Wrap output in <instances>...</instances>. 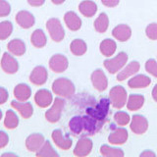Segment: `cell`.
I'll return each instance as SVG.
<instances>
[{
  "label": "cell",
  "mask_w": 157,
  "mask_h": 157,
  "mask_svg": "<svg viewBox=\"0 0 157 157\" xmlns=\"http://www.w3.org/2000/svg\"><path fill=\"white\" fill-rule=\"evenodd\" d=\"M2 118H3V113H2V111H1V110H0V120H1Z\"/></svg>",
  "instance_id": "cell-47"
},
{
  "label": "cell",
  "mask_w": 157,
  "mask_h": 157,
  "mask_svg": "<svg viewBox=\"0 0 157 157\" xmlns=\"http://www.w3.org/2000/svg\"><path fill=\"white\" fill-rule=\"evenodd\" d=\"M46 29L49 33L51 39L55 42H61L65 37V31L60 22L57 18H50L46 22Z\"/></svg>",
  "instance_id": "cell-5"
},
{
  "label": "cell",
  "mask_w": 157,
  "mask_h": 157,
  "mask_svg": "<svg viewBox=\"0 0 157 157\" xmlns=\"http://www.w3.org/2000/svg\"><path fill=\"white\" fill-rule=\"evenodd\" d=\"M131 130L136 135H144L148 130V121L142 115H134L131 121Z\"/></svg>",
  "instance_id": "cell-11"
},
{
  "label": "cell",
  "mask_w": 157,
  "mask_h": 157,
  "mask_svg": "<svg viewBox=\"0 0 157 157\" xmlns=\"http://www.w3.org/2000/svg\"><path fill=\"white\" fill-rule=\"evenodd\" d=\"M53 95L50 90L46 88H41L38 90L34 94V102L40 108H47L52 104Z\"/></svg>",
  "instance_id": "cell-14"
},
{
  "label": "cell",
  "mask_w": 157,
  "mask_h": 157,
  "mask_svg": "<svg viewBox=\"0 0 157 157\" xmlns=\"http://www.w3.org/2000/svg\"><path fill=\"white\" fill-rule=\"evenodd\" d=\"M101 2L104 6L109 7V8H113V7H116L117 5L119 4L120 0H101Z\"/></svg>",
  "instance_id": "cell-42"
},
{
  "label": "cell",
  "mask_w": 157,
  "mask_h": 157,
  "mask_svg": "<svg viewBox=\"0 0 157 157\" xmlns=\"http://www.w3.org/2000/svg\"><path fill=\"white\" fill-rule=\"evenodd\" d=\"M0 64H1L2 70L6 74H10V75L16 74L19 70L18 61L8 52H5L3 54V56L1 58V63Z\"/></svg>",
  "instance_id": "cell-12"
},
{
  "label": "cell",
  "mask_w": 157,
  "mask_h": 157,
  "mask_svg": "<svg viewBox=\"0 0 157 157\" xmlns=\"http://www.w3.org/2000/svg\"><path fill=\"white\" fill-rule=\"evenodd\" d=\"M38 157H50V156H59L58 152L53 148L50 141L45 140L42 146L36 152Z\"/></svg>",
  "instance_id": "cell-33"
},
{
  "label": "cell",
  "mask_w": 157,
  "mask_h": 157,
  "mask_svg": "<svg viewBox=\"0 0 157 157\" xmlns=\"http://www.w3.org/2000/svg\"><path fill=\"white\" fill-rule=\"evenodd\" d=\"M145 70L150 75L157 78V61L154 59H148L145 63Z\"/></svg>",
  "instance_id": "cell-38"
},
{
  "label": "cell",
  "mask_w": 157,
  "mask_h": 157,
  "mask_svg": "<svg viewBox=\"0 0 157 157\" xmlns=\"http://www.w3.org/2000/svg\"><path fill=\"white\" fill-rule=\"evenodd\" d=\"M144 96L141 94H131L127 100V108L130 111L140 110L144 104Z\"/></svg>",
  "instance_id": "cell-26"
},
{
  "label": "cell",
  "mask_w": 157,
  "mask_h": 157,
  "mask_svg": "<svg viewBox=\"0 0 157 157\" xmlns=\"http://www.w3.org/2000/svg\"><path fill=\"white\" fill-rule=\"evenodd\" d=\"M145 34L151 40H157V24H149L145 29Z\"/></svg>",
  "instance_id": "cell-37"
},
{
  "label": "cell",
  "mask_w": 157,
  "mask_h": 157,
  "mask_svg": "<svg viewBox=\"0 0 157 157\" xmlns=\"http://www.w3.org/2000/svg\"><path fill=\"white\" fill-rule=\"evenodd\" d=\"M64 22L67 28L72 32H77L82 28V19L78 16L76 12L68 11L64 15Z\"/></svg>",
  "instance_id": "cell-21"
},
{
  "label": "cell",
  "mask_w": 157,
  "mask_h": 157,
  "mask_svg": "<svg viewBox=\"0 0 157 157\" xmlns=\"http://www.w3.org/2000/svg\"><path fill=\"white\" fill-rule=\"evenodd\" d=\"M9 142V136L4 131H0V149L7 146Z\"/></svg>",
  "instance_id": "cell-40"
},
{
  "label": "cell",
  "mask_w": 157,
  "mask_h": 157,
  "mask_svg": "<svg viewBox=\"0 0 157 157\" xmlns=\"http://www.w3.org/2000/svg\"><path fill=\"white\" fill-rule=\"evenodd\" d=\"M114 121L118 126L124 127L130 123L131 117L125 111H118L114 114Z\"/></svg>",
  "instance_id": "cell-36"
},
{
  "label": "cell",
  "mask_w": 157,
  "mask_h": 157,
  "mask_svg": "<svg viewBox=\"0 0 157 157\" xmlns=\"http://www.w3.org/2000/svg\"><path fill=\"white\" fill-rule=\"evenodd\" d=\"M52 140L57 147L62 150L70 149L73 145V140L68 135H64L60 129H56L52 132Z\"/></svg>",
  "instance_id": "cell-8"
},
{
  "label": "cell",
  "mask_w": 157,
  "mask_h": 157,
  "mask_svg": "<svg viewBox=\"0 0 157 157\" xmlns=\"http://www.w3.org/2000/svg\"><path fill=\"white\" fill-rule=\"evenodd\" d=\"M151 83V78L145 75H136L130 78L128 82V86L130 88H144L149 86Z\"/></svg>",
  "instance_id": "cell-24"
},
{
  "label": "cell",
  "mask_w": 157,
  "mask_h": 157,
  "mask_svg": "<svg viewBox=\"0 0 157 157\" xmlns=\"http://www.w3.org/2000/svg\"><path fill=\"white\" fill-rule=\"evenodd\" d=\"M45 0H28V3L33 7H40L44 4Z\"/></svg>",
  "instance_id": "cell-43"
},
{
  "label": "cell",
  "mask_w": 157,
  "mask_h": 157,
  "mask_svg": "<svg viewBox=\"0 0 157 157\" xmlns=\"http://www.w3.org/2000/svg\"><path fill=\"white\" fill-rule=\"evenodd\" d=\"M128 59L129 57H128V54L126 52H120L114 58L106 59L103 61V66L110 74H116L119 73L124 68L126 63L128 62Z\"/></svg>",
  "instance_id": "cell-3"
},
{
  "label": "cell",
  "mask_w": 157,
  "mask_h": 157,
  "mask_svg": "<svg viewBox=\"0 0 157 157\" xmlns=\"http://www.w3.org/2000/svg\"><path fill=\"white\" fill-rule=\"evenodd\" d=\"M49 68L55 73L65 72L69 67L68 58L63 54H55L49 59Z\"/></svg>",
  "instance_id": "cell-10"
},
{
  "label": "cell",
  "mask_w": 157,
  "mask_h": 157,
  "mask_svg": "<svg viewBox=\"0 0 157 157\" xmlns=\"http://www.w3.org/2000/svg\"><path fill=\"white\" fill-rule=\"evenodd\" d=\"M13 24L10 21H3L0 23V40H5L12 34Z\"/></svg>",
  "instance_id": "cell-35"
},
{
  "label": "cell",
  "mask_w": 157,
  "mask_h": 157,
  "mask_svg": "<svg viewBox=\"0 0 157 157\" xmlns=\"http://www.w3.org/2000/svg\"><path fill=\"white\" fill-rule=\"evenodd\" d=\"M48 73L45 67L43 66H36L33 68L31 75H29V81L32 83L36 86H43L47 82Z\"/></svg>",
  "instance_id": "cell-13"
},
{
  "label": "cell",
  "mask_w": 157,
  "mask_h": 157,
  "mask_svg": "<svg viewBox=\"0 0 157 157\" xmlns=\"http://www.w3.org/2000/svg\"><path fill=\"white\" fill-rule=\"evenodd\" d=\"M16 23L23 29H31L36 23V18L31 12L27 10H21L16 15Z\"/></svg>",
  "instance_id": "cell-15"
},
{
  "label": "cell",
  "mask_w": 157,
  "mask_h": 157,
  "mask_svg": "<svg viewBox=\"0 0 157 157\" xmlns=\"http://www.w3.org/2000/svg\"><path fill=\"white\" fill-rule=\"evenodd\" d=\"M78 10L82 15L86 18L93 17L97 12V5L91 0H83L78 4Z\"/></svg>",
  "instance_id": "cell-25"
},
{
  "label": "cell",
  "mask_w": 157,
  "mask_h": 157,
  "mask_svg": "<svg viewBox=\"0 0 157 157\" xmlns=\"http://www.w3.org/2000/svg\"><path fill=\"white\" fill-rule=\"evenodd\" d=\"M110 99L108 98H101L99 102L94 107L87 108L86 109V114L90 116L94 119L104 123L108 113H109V105H110Z\"/></svg>",
  "instance_id": "cell-2"
},
{
  "label": "cell",
  "mask_w": 157,
  "mask_h": 157,
  "mask_svg": "<svg viewBox=\"0 0 157 157\" xmlns=\"http://www.w3.org/2000/svg\"><path fill=\"white\" fill-rule=\"evenodd\" d=\"M19 117L13 110H7L4 118V126L8 130H14L19 126Z\"/></svg>",
  "instance_id": "cell-32"
},
{
  "label": "cell",
  "mask_w": 157,
  "mask_h": 157,
  "mask_svg": "<svg viewBox=\"0 0 157 157\" xmlns=\"http://www.w3.org/2000/svg\"><path fill=\"white\" fill-rule=\"evenodd\" d=\"M90 81L93 87L98 91H104L108 86V80L105 75V73L103 72L101 69H96L92 72L90 76Z\"/></svg>",
  "instance_id": "cell-9"
},
{
  "label": "cell",
  "mask_w": 157,
  "mask_h": 157,
  "mask_svg": "<svg viewBox=\"0 0 157 157\" xmlns=\"http://www.w3.org/2000/svg\"><path fill=\"white\" fill-rule=\"evenodd\" d=\"M70 50L75 56H82L87 50V45L86 41L81 38L74 39L70 44Z\"/></svg>",
  "instance_id": "cell-30"
},
{
  "label": "cell",
  "mask_w": 157,
  "mask_h": 157,
  "mask_svg": "<svg viewBox=\"0 0 157 157\" xmlns=\"http://www.w3.org/2000/svg\"><path fill=\"white\" fill-rule=\"evenodd\" d=\"M69 129L74 136H80L83 132L82 116H74L69 121Z\"/></svg>",
  "instance_id": "cell-29"
},
{
  "label": "cell",
  "mask_w": 157,
  "mask_h": 157,
  "mask_svg": "<svg viewBox=\"0 0 157 157\" xmlns=\"http://www.w3.org/2000/svg\"><path fill=\"white\" fill-rule=\"evenodd\" d=\"M45 141L43 135L38 134V132H34V134L29 135L26 140V147L29 151L31 152H36L42 144Z\"/></svg>",
  "instance_id": "cell-19"
},
{
  "label": "cell",
  "mask_w": 157,
  "mask_h": 157,
  "mask_svg": "<svg viewBox=\"0 0 157 157\" xmlns=\"http://www.w3.org/2000/svg\"><path fill=\"white\" fill-rule=\"evenodd\" d=\"M129 134L125 128H116V129L110 132L108 136V141L114 145H122L128 140Z\"/></svg>",
  "instance_id": "cell-17"
},
{
  "label": "cell",
  "mask_w": 157,
  "mask_h": 157,
  "mask_svg": "<svg viewBox=\"0 0 157 157\" xmlns=\"http://www.w3.org/2000/svg\"><path fill=\"white\" fill-rule=\"evenodd\" d=\"M8 98H9L8 90L5 87L0 86V105L4 104V103L8 100Z\"/></svg>",
  "instance_id": "cell-41"
},
{
  "label": "cell",
  "mask_w": 157,
  "mask_h": 157,
  "mask_svg": "<svg viewBox=\"0 0 157 157\" xmlns=\"http://www.w3.org/2000/svg\"><path fill=\"white\" fill-rule=\"evenodd\" d=\"M152 98L155 102H157V83L154 86L153 90H152Z\"/></svg>",
  "instance_id": "cell-45"
},
{
  "label": "cell",
  "mask_w": 157,
  "mask_h": 157,
  "mask_svg": "<svg viewBox=\"0 0 157 157\" xmlns=\"http://www.w3.org/2000/svg\"><path fill=\"white\" fill-rule=\"evenodd\" d=\"M94 26V29L97 33H103L107 31L108 27H109V18H108L107 14L101 13L99 14V16L96 18V20L93 23Z\"/></svg>",
  "instance_id": "cell-31"
},
{
  "label": "cell",
  "mask_w": 157,
  "mask_h": 157,
  "mask_svg": "<svg viewBox=\"0 0 157 157\" xmlns=\"http://www.w3.org/2000/svg\"><path fill=\"white\" fill-rule=\"evenodd\" d=\"M7 48L8 51L15 56H22L26 53L27 50L26 44L20 38H15L9 41L7 44Z\"/></svg>",
  "instance_id": "cell-22"
},
{
  "label": "cell",
  "mask_w": 157,
  "mask_h": 157,
  "mask_svg": "<svg viewBox=\"0 0 157 157\" xmlns=\"http://www.w3.org/2000/svg\"><path fill=\"white\" fill-rule=\"evenodd\" d=\"M100 154L104 157H123L125 155L121 148L111 147L107 144H103L100 147Z\"/></svg>",
  "instance_id": "cell-34"
},
{
  "label": "cell",
  "mask_w": 157,
  "mask_h": 157,
  "mask_svg": "<svg viewBox=\"0 0 157 157\" xmlns=\"http://www.w3.org/2000/svg\"><path fill=\"white\" fill-rule=\"evenodd\" d=\"M14 96L19 101H27L32 96V88L27 83H18L14 88Z\"/></svg>",
  "instance_id": "cell-23"
},
{
  "label": "cell",
  "mask_w": 157,
  "mask_h": 157,
  "mask_svg": "<svg viewBox=\"0 0 157 157\" xmlns=\"http://www.w3.org/2000/svg\"><path fill=\"white\" fill-rule=\"evenodd\" d=\"M112 36L115 37V39L121 42H125L129 40L132 36V29L125 24H121L116 26L112 29Z\"/></svg>",
  "instance_id": "cell-20"
},
{
  "label": "cell",
  "mask_w": 157,
  "mask_h": 157,
  "mask_svg": "<svg viewBox=\"0 0 157 157\" xmlns=\"http://www.w3.org/2000/svg\"><path fill=\"white\" fill-rule=\"evenodd\" d=\"M11 13V5L6 0H0V17H6Z\"/></svg>",
  "instance_id": "cell-39"
},
{
  "label": "cell",
  "mask_w": 157,
  "mask_h": 157,
  "mask_svg": "<svg viewBox=\"0 0 157 157\" xmlns=\"http://www.w3.org/2000/svg\"><path fill=\"white\" fill-rule=\"evenodd\" d=\"M52 91L60 97L70 98L75 94L76 87L71 80L67 78H59L52 83Z\"/></svg>",
  "instance_id": "cell-1"
},
{
  "label": "cell",
  "mask_w": 157,
  "mask_h": 157,
  "mask_svg": "<svg viewBox=\"0 0 157 157\" xmlns=\"http://www.w3.org/2000/svg\"><path fill=\"white\" fill-rule=\"evenodd\" d=\"M11 106L15 110H17L20 113V115H21L24 119H29V118H31L33 114V107L31 102L12 100Z\"/></svg>",
  "instance_id": "cell-16"
},
{
  "label": "cell",
  "mask_w": 157,
  "mask_h": 157,
  "mask_svg": "<svg viewBox=\"0 0 157 157\" xmlns=\"http://www.w3.org/2000/svg\"><path fill=\"white\" fill-rule=\"evenodd\" d=\"M92 147L93 144L91 140L88 139L87 136H82L74 148V155L77 157H86L90 154Z\"/></svg>",
  "instance_id": "cell-7"
},
{
  "label": "cell",
  "mask_w": 157,
  "mask_h": 157,
  "mask_svg": "<svg viewBox=\"0 0 157 157\" xmlns=\"http://www.w3.org/2000/svg\"><path fill=\"white\" fill-rule=\"evenodd\" d=\"M140 64L139 62H137V61H132L131 63L128 64V65L124 69H122V70L118 73L117 81L123 82V81L127 80V78L132 77L140 71Z\"/></svg>",
  "instance_id": "cell-18"
},
{
  "label": "cell",
  "mask_w": 157,
  "mask_h": 157,
  "mask_svg": "<svg viewBox=\"0 0 157 157\" xmlns=\"http://www.w3.org/2000/svg\"><path fill=\"white\" fill-rule=\"evenodd\" d=\"M31 42L33 45L36 48L44 47L47 43L46 34L44 33V32L40 29H36L34 32H33L32 36H31Z\"/></svg>",
  "instance_id": "cell-27"
},
{
  "label": "cell",
  "mask_w": 157,
  "mask_h": 157,
  "mask_svg": "<svg viewBox=\"0 0 157 157\" xmlns=\"http://www.w3.org/2000/svg\"><path fill=\"white\" fill-rule=\"evenodd\" d=\"M64 107H65V100L60 96L56 97L53 101L52 106L45 112L46 120L50 123H57L60 120Z\"/></svg>",
  "instance_id": "cell-6"
},
{
  "label": "cell",
  "mask_w": 157,
  "mask_h": 157,
  "mask_svg": "<svg viewBox=\"0 0 157 157\" xmlns=\"http://www.w3.org/2000/svg\"><path fill=\"white\" fill-rule=\"evenodd\" d=\"M100 52L103 56L105 57H111L113 54L115 53L117 49V44L116 42L110 38H106L104 40H102L100 45H99Z\"/></svg>",
  "instance_id": "cell-28"
},
{
  "label": "cell",
  "mask_w": 157,
  "mask_h": 157,
  "mask_svg": "<svg viewBox=\"0 0 157 157\" xmlns=\"http://www.w3.org/2000/svg\"><path fill=\"white\" fill-rule=\"evenodd\" d=\"M109 99L113 107L116 108V109H122L127 104V90L121 86H116L112 87L109 91Z\"/></svg>",
  "instance_id": "cell-4"
},
{
  "label": "cell",
  "mask_w": 157,
  "mask_h": 157,
  "mask_svg": "<svg viewBox=\"0 0 157 157\" xmlns=\"http://www.w3.org/2000/svg\"><path fill=\"white\" fill-rule=\"evenodd\" d=\"M65 1H66V0H51V2L53 4H55V5H61Z\"/></svg>",
  "instance_id": "cell-46"
},
{
  "label": "cell",
  "mask_w": 157,
  "mask_h": 157,
  "mask_svg": "<svg viewBox=\"0 0 157 157\" xmlns=\"http://www.w3.org/2000/svg\"><path fill=\"white\" fill-rule=\"evenodd\" d=\"M140 156L141 157H155L156 156V154L154 153L153 151H151V150H145V151H144V152H141L140 153Z\"/></svg>",
  "instance_id": "cell-44"
}]
</instances>
